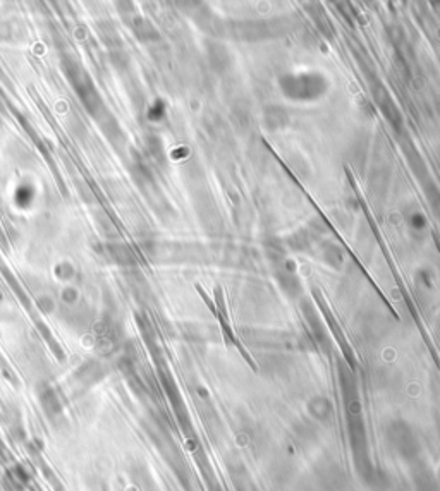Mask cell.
Returning a JSON list of instances; mask_svg holds the SVG:
<instances>
[{"instance_id": "cell-1", "label": "cell", "mask_w": 440, "mask_h": 491, "mask_svg": "<svg viewBox=\"0 0 440 491\" xmlns=\"http://www.w3.org/2000/svg\"><path fill=\"white\" fill-rule=\"evenodd\" d=\"M215 299H217V308H219V311L215 313V316L219 318V322H220V326H222V333H224V338H225V344H229V345H236L238 347V351L241 352L243 354V358L248 361V365L252 366L253 369H256V363L253 361L252 359V356L246 352V349L243 347L241 344L238 342V338L234 337V333H232V328H231V323H229V316H227V308H225V301H224V294H222V289L220 287H217V290H215Z\"/></svg>"}]
</instances>
